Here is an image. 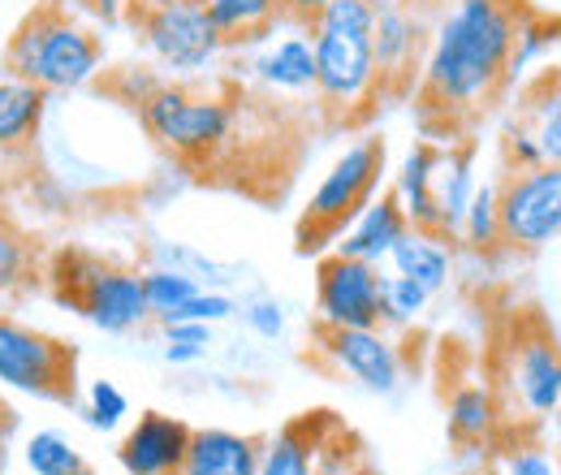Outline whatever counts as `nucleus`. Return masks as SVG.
Segmentation results:
<instances>
[{
  "mask_svg": "<svg viewBox=\"0 0 561 475\" xmlns=\"http://www.w3.org/2000/svg\"><path fill=\"white\" fill-rule=\"evenodd\" d=\"M523 13L527 9L518 0H458L436 22L411 95L423 126L445 135L440 143H454L449 135L480 122L505 95V69Z\"/></svg>",
  "mask_w": 561,
  "mask_h": 475,
  "instance_id": "nucleus-1",
  "label": "nucleus"
},
{
  "mask_svg": "<svg viewBox=\"0 0 561 475\" xmlns=\"http://www.w3.org/2000/svg\"><path fill=\"white\" fill-rule=\"evenodd\" d=\"M371 26L376 9L367 0H333L307 26L316 48V100L333 126H358L380 104Z\"/></svg>",
  "mask_w": 561,
  "mask_h": 475,
  "instance_id": "nucleus-2",
  "label": "nucleus"
},
{
  "mask_svg": "<svg viewBox=\"0 0 561 475\" xmlns=\"http://www.w3.org/2000/svg\"><path fill=\"white\" fill-rule=\"evenodd\" d=\"M104 44L91 26L73 22L57 0H39L4 44V69L48 95H70L100 78Z\"/></svg>",
  "mask_w": 561,
  "mask_h": 475,
  "instance_id": "nucleus-3",
  "label": "nucleus"
},
{
  "mask_svg": "<svg viewBox=\"0 0 561 475\" xmlns=\"http://www.w3.org/2000/svg\"><path fill=\"white\" fill-rule=\"evenodd\" d=\"M48 285L53 298L78 312L91 329L108 333V338H126L147 325V294H142V269L130 264H113L100 260L91 251H57V260L48 264Z\"/></svg>",
  "mask_w": 561,
  "mask_h": 475,
  "instance_id": "nucleus-4",
  "label": "nucleus"
},
{
  "mask_svg": "<svg viewBox=\"0 0 561 475\" xmlns=\"http://www.w3.org/2000/svg\"><path fill=\"white\" fill-rule=\"evenodd\" d=\"M385 160H389V147L380 135L354 138L333 160V169L320 178V186L311 191V200L298 216V229H294L298 256H316L342 238V229L376 200L380 178H385Z\"/></svg>",
  "mask_w": 561,
  "mask_h": 475,
  "instance_id": "nucleus-5",
  "label": "nucleus"
},
{
  "mask_svg": "<svg viewBox=\"0 0 561 475\" xmlns=\"http://www.w3.org/2000/svg\"><path fill=\"white\" fill-rule=\"evenodd\" d=\"M501 389H505L501 415L523 410L527 423H545L561 415V341L536 307H518V316L510 320Z\"/></svg>",
  "mask_w": 561,
  "mask_h": 475,
  "instance_id": "nucleus-6",
  "label": "nucleus"
},
{
  "mask_svg": "<svg viewBox=\"0 0 561 475\" xmlns=\"http://www.w3.org/2000/svg\"><path fill=\"white\" fill-rule=\"evenodd\" d=\"M139 122L173 160L204 165L233 138L238 109L220 95L191 91L186 82H160L139 104Z\"/></svg>",
  "mask_w": 561,
  "mask_h": 475,
  "instance_id": "nucleus-7",
  "label": "nucleus"
},
{
  "mask_svg": "<svg viewBox=\"0 0 561 475\" xmlns=\"http://www.w3.org/2000/svg\"><path fill=\"white\" fill-rule=\"evenodd\" d=\"M0 389L73 407L78 403V350L57 333H44L0 312Z\"/></svg>",
  "mask_w": 561,
  "mask_h": 475,
  "instance_id": "nucleus-8",
  "label": "nucleus"
},
{
  "mask_svg": "<svg viewBox=\"0 0 561 475\" xmlns=\"http://www.w3.org/2000/svg\"><path fill=\"white\" fill-rule=\"evenodd\" d=\"M496 216H501V251L536 256L561 238V169L531 165L496 178Z\"/></svg>",
  "mask_w": 561,
  "mask_h": 475,
  "instance_id": "nucleus-9",
  "label": "nucleus"
},
{
  "mask_svg": "<svg viewBox=\"0 0 561 475\" xmlns=\"http://www.w3.org/2000/svg\"><path fill=\"white\" fill-rule=\"evenodd\" d=\"M139 31L156 66L173 73H204L225 53V39L211 26L204 0H147Z\"/></svg>",
  "mask_w": 561,
  "mask_h": 475,
  "instance_id": "nucleus-10",
  "label": "nucleus"
},
{
  "mask_svg": "<svg viewBox=\"0 0 561 475\" xmlns=\"http://www.w3.org/2000/svg\"><path fill=\"white\" fill-rule=\"evenodd\" d=\"M316 312L333 329H380V269L351 256H320Z\"/></svg>",
  "mask_w": 561,
  "mask_h": 475,
  "instance_id": "nucleus-11",
  "label": "nucleus"
},
{
  "mask_svg": "<svg viewBox=\"0 0 561 475\" xmlns=\"http://www.w3.org/2000/svg\"><path fill=\"white\" fill-rule=\"evenodd\" d=\"M316 350L333 363V372L371 394H393L402 385V354L385 329H333L316 320Z\"/></svg>",
  "mask_w": 561,
  "mask_h": 475,
  "instance_id": "nucleus-12",
  "label": "nucleus"
},
{
  "mask_svg": "<svg viewBox=\"0 0 561 475\" xmlns=\"http://www.w3.org/2000/svg\"><path fill=\"white\" fill-rule=\"evenodd\" d=\"M423 22L402 4H385L376 9V26H371V57H376V78H380V100L389 95H411L423 69Z\"/></svg>",
  "mask_w": 561,
  "mask_h": 475,
  "instance_id": "nucleus-13",
  "label": "nucleus"
},
{
  "mask_svg": "<svg viewBox=\"0 0 561 475\" xmlns=\"http://www.w3.org/2000/svg\"><path fill=\"white\" fill-rule=\"evenodd\" d=\"M191 445V423L164 410H142L139 423L122 437L117 463L126 475H182Z\"/></svg>",
  "mask_w": 561,
  "mask_h": 475,
  "instance_id": "nucleus-14",
  "label": "nucleus"
},
{
  "mask_svg": "<svg viewBox=\"0 0 561 475\" xmlns=\"http://www.w3.org/2000/svg\"><path fill=\"white\" fill-rule=\"evenodd\" d=\"M407 229H411V220L398 204V195L393 191H376V200L342 229L337 256H351V260H363V264H380V260H389V251L402 242Z\"/></svg>",
  "mask_w": 561,
  "mask_h": 475,
  "instance_id": "nucleus-15",
  "label": "nucleus"
},
{
  "mask_svg": "<svg viewBox=\"0 0 561 475\" xmlns=\"http://www.w3.org/2000/svg\"><path fill=\"white\" fill-rule=\"evenodd\" d=\"M440 147H445V143L420 138V143L402 156L393 195H398V204L407 212L411 229L432 234V238L445 242V225H440V207H436V160H440Z\"/></svg>",
  "mask_w": 561,
  "mask_h": 475,
  "instance_id": "nucleus-16",
  "label": "nucleus"
},
{
  "mask_svg": "<svg viewBox=\"0 0 561 475\" xmlns=\"http://www.w3.org/2000/svg\"><path fill=\"white\" fill-rule=\"evenodd\" d=\"M264 454V437L233 428H191L182 475H255Z\"/></svg>",
  "mask_w": 561,
  "mask_h": 475,
  "instance_id": "nucleus-17",
  "label": "nucleus"
},
{
  "mask_svg": "<svg viewBox=\"0 0 561 475\" xmlns=\"http://www.w3.org/2000/svg\"><path fill=\"white\" fill-rule=\"evenodd\" d=\"M476 186H480L476 182V143L471 138L445 143L440 160H436V207H440L445 242H458V229H462V216H467Z\"/></svg>",
  "mask_w": 561,
  "mask_h": 475,
  "instance_id": "nucleus-18",
  "label": "nucleus"
},
{
  "mask_svg": "<svg viewBox=\"0 0 561 475\" xmlns=\"http://www.w3.org/2000/svg\"><path fill=\"white\" fill-rule=\"evenodd\" d=\"M324 415H302L285 423L277 437H264L260 472L255 475H316V463L324 454Z\"/></svg>",
  "mask_w": 561,
  "mask_h": 475,
  "instance_id": "nucleus-19",
  "label": "nucleus"
},
{
  "mask_svg": "<svg viewBox=\"0 0 561 475\" xmlns=\"http://www.w3.org/2000/svg\"><path fill=\"white\" fill-rule=\"evenodd\" d=\"M501 398L492 385H458L445 407V428L458 450H484L501 432Z\"/></svg>",
  "mask_w": 561,
  "mask_h": 475,
  "instance_id": "nucleus-20",
  "label": "nucleus"
},
{
  "mask_svg": "<svg viewBox=\"0 0 561 475\" xmlns=\"http://www.w3.org/2000/svg\"><path fill=\"white\" fill-rule=\"evenodd\" d=\"M255 73L264 87L285 91V95H307L316 91V48H311V35L302 26H294L285 39H277L260 61Z\"/></svg>",
  "mask_w": 561,
  "mask_h": 475,
  "instance_id": "nucleus-21",
  "label": "nucleus"
},
{
  "mask_svg": "<svg viewBox=\"0 0 561 475\" xmlns=\"http://www.w3.org/2000/svg\"><path fill=\"white\" fill-rule=\"evenodd\" d=\"M211 26L220 31L225 48H242V44H264L268 31L280 26V0H204Z\"/></svg>",
  "mask_w": 561,
  "mask_h": 475,
  "instance_id": "nucleus-22",
  "label": "nucleus"
},
{
  "mask_svg": "<svg viewBox=\"0 0 561 475\" xmlns=\"http://www.w3.org/2000/svg\"><path fill=\"white\" fill-rule=\"evenodd\" d=\"M389 264L398 276H411L415 285H423L427 294H440L449 285V272H454V251L420 229H407L402 242L389 251Z\"/></svg>",
  "mask_w": 561,
  "mask_h": 475,
  "instance_id": "nucleus-23",
  "label": "nucleus"
},
{
  "mask_svg": "<svg viewBox=\"0 0 561 475\" xmlns=\"http://www.w3.org/2000/svg\"><path fill=\"white\" fill-rule=\"evenodd\" d=\"M44 109H48V91L18 78H0V151L26 147L39 135Z\"/></svg>",
  "mask_w": 561,
  "mask_h": 475,
  "instance_id": "nucleus-24",
  "label": "nucleus"
},
{
  "mask_svg": "<svg viewBox=\"0 0 561 475\" xmlns=\"http://www.w3.org/2000/svg\"><path fill=\"white\" fill-rule=\"evenodd\" d=\"M558 44H561V18L527 9L523 22H518V35H514V53H510V69H505V91H514L518 78L536 66L549 48H558Z\"/></svg>",
  "mask_w": 561,
  "mask_h": 475,
  "instance_id": "nucleus-25",
  "label": "nucleus"
},
{
  "mask_svg": "<svg viewBox=\"0 0 561 475\" xmlns=\"http://www.w3.org/2000/svg\"><path fill=\"white\" fill-rule=\"evenodd\" d=\"M142 294H147V312L164 325L199 294V281L173 264H156V269H142Z\"/></svg>",
  "mask_w": 561,
  "mask_h": 475,
  "instance_id": "nucleus-26",
  "label": "nucleus"
},
{
  "mask_svg": "<svg viewBox=\"0 0 561 475\" xmlns=\"http://www.w3.org/2000/svg\"><path fill=\"white\" fill-rule=\"evenodd\" d=\"M458 242L476 256H496L501 251V216H496V182H480L467 216H462V229H458Z\"/></svg>",
  "mask_w": 561,
  "mask_h": 475,
  "instance_id": "nucleus-27",
  "label": "nucleus"
},
{
  "mask_svg": "<svg viewBox=\"0 0 561 475\" xmlns=\"http://www.w3.org/2000/svg\"><path fill=\"white\" fill-rule=\"evenodd\" d=\"M427 303H432V294L423 285H415L411 276H398V272L380 276V329H407V325H415L423 312H427Z\"/></svg>",
  "mask_w": 561,
  "mask_h": 475,
  "instance_id": "nucleus-28",
  "label": "nucleus"
},
{
  "mask_svg": "<svg viewBox=\"0 0 561 475\" xmlns=\"http://www.w3.org/2000/svg\"><path fill=\"white\" fill-rule=\"evenodd\" d=\"M26 467L31 475H70L82 467V454L73 450V441L57 428H44L26 441Z\"/></svg>",
  "mask_w": 561,
  "mask_h": 475,
  "instance_id": "nucleus-29",
  "label": "nucleus"
},
{
  "mask_svg": "<svg viewBox=\"0 0 561 475\" xmlns=\"http://www.w3.org/2000/svg\"><path fill=\"white\" fill-rule=\"evenodd\" d=\"M31 281H39V264L31 256V242L0 220V294H22Z\"/></svg>",
  "mask_w": 561,
  "mask_h": 475,
  "instance_id": "nucleus-30",
  "label": "nucleus"
},
{
  "mask_svg": "<svg viewBox=\"0 0 561 475\" xmlns=\"http://www.w3.org/2000/svg\"><path fill=\"white\" fill-rule=\"evenodd\" d=\"M87 423L91 428H100V432H113L126 415H130V398L113 385V381H91L87 385Z\"/></svg>",
  "mask_w": 561,
  "mask_h": 475,
  "instance_id": "nucleus-31",
  "label": "nucleus"
},
{
  "mask_svg": "<svg viewBox=\"0 0 561 475\" xmlns=\"http://www.w3.org/2000/svg\"><path fill=\"white\" fill-rule=\"evenodd\" d=\"M514 122H523L540 143V156L561 169V109H514Z\"/></svg>",
  "mask_w": 561,
  "mask_h": 475,
  "instance_id": "nucleus-32",
  "label": "nucleus"
},
{
  "mask_svg": "<svg viewBox=\"0 0 561 475\" xmlns=\"http://www.w3.org/2000/svg\"><path fill=\"white\" fill-rule=\"evenodd\" d=\"M531 165H545L540 143H536V135H531L523 122H510V126L501 131V173L531 169Z\"/></svg>",
  "mask_w": 561,
  "mask_h": 475,
  "instance_id": "nucleus-33",
  "label": "nucleus"
},
{
  "mask_svg": "<svg viewBox=\"0 0 561 475\" xmlns=\"http://www.w3.org/2000/svg\"><path fill=\"white\" fill-rule=\"evenodd\" d=\"M242 320H247V329L255 333V338L264 341H277L285 333V312H280L277 298H268V294H255L247 307H242Z\"/></svg>",
  "mask_w": 561,
  "mask_h": 475,
  "instance_id": "nucleus-34",
  "label": "nucleus"
},
{
  "mask_svg": "<svg viewBox=\"0 0 561 475\" xmlns=\"http://www.w3.org/2000/svg\"><path fill=\"white\" fill-rule=\"evenodd\" d=\"M505 475H558V459L540 441H518L505 454Z\"/></svg>",
  "mask_w": 561,
  "mask_h": 475,
  "instance_id": "nucleus-35",
  "label": "nucleus"
},
{
  "mask_svg": "<svg viewBox=\"0 0 561 475\" xmlns=\"http://www.w3.org/2000/svg\"><path fill=\"white\" fill-rule=\"evenodd\" d=\"M233 312H238V307H233V298H229V294H216V290L208 294V290H199V294H195V298H191L173 320H204V325H220V320H229Z\"/></svg>",
  "mask_w": 561,
  "mask_h": 475,
  "instance_id": "nucleus-36",
  "label": "nucleus"
},
{
  "mask_svg": "<svg viewBox=\"0 0 561 475\" xmlns=\"http://www.w3.org/2000/svg\"><path fill=\"white\" fill-rule=\"evenodd\" d=\"M160 333L164 341H182V346H204V350L211 346V325L204 320H164Z\"/></svg>",
  "mask_w": 561,
  "mask_h": 475,
  "instance_id": "nucleus-37",
  "label": "nucleus"
},
{
  "mask_svg": "<svg viewBox=\"0 0 561 475\" xmlns=\"http://www.w3.org/2000/svg\"><path fill=\"white\" fill-rule=\"evenodd\" d=\"M329 4H333V0H280V18H285L289 26H302V31H307Z\"/></svg>",
  "mask_w": 561,
  "mask_h": 475,
  "instance_id": "nucleus-38",
  "label": "nucleus"
},
{
  "mask_svg": "<svg viewBox=\"0 0 561 475\" xmlns=\"http://www.w3.org/2000/svg\"><path fill=\"white\" fill-rule=\"evenodd\" d=\"M208 350L204 346H182V341H164V363L182 367V363H199Z\"/></svg>",
  "mask_w": 561,
  "mask_h": 475,
  "instance_id": "nucleus-39",
  "label": "nucleus"
},
{
  "mask_svg": "<svg viewBox=\"0 0 561 475\" xmlns=\"http://www.w3.org/2000/svg\"><path fill=\"white\" fill-rule=\"evenodd\" d=\"M122 4H126V0H82V9H87L91 18H100V22H108V26L122 22Z\"/></svg>",
  "mask_w": 561,
  "mask_h": 475,
  "instance_id": "nucleus-40",
  "label": "nucleus"
},
{
  "mask_svg": "<svg viewBox=\"0 0 561 475\" xmlns=\"http://www.w3.org/2000/svg\"><path fill=\"white\" fill-rule=\"evenodd\" d=\"M4 463H9V450H4V432H0V475H4Z\"/></svg>",
  "mask_w": 561,
  "mask_h": 475,
  "instance_id": "nucleus-41",
  "label": "nucleus"
},
{
  "mask_svg": "<svg viewBox=\"0 0 561 475\" xmlns=\"http://www.w3.org/2000/svg\"><path fill=\"white\" fill-rule=\"evenodd\" d=\"M462 475H501V472H492V467H471V472H462Z\"/></svg>",
  "mask_w": 561,
  "mask_h": 475,
  "instance_id": "nucleus-42",
  "label": "nucleus"
},
{
  "mask_svg": "<svg viewBox=\"0 0 561 475\" xmlns=\"http://www.w3.org/2000/svg\"><path fill=\"white\" fill-rule=\"evenodd\" d=\"M70 475H100V472H95V467H87V463H82V467H78V472H70Z\"/></svg>",
  "mask_w": 561,
  "mask_h": 475,
  "instance_id": "nucleus-43",
  "label": "nucleus"
},
{
  "mask_svg": "<svg viewBox=\"0 0 561 475\" xmlns=\"http://www.w3.org/2000/svg\"><path fill=\"white\" fill-rule=\"evenodd\" d=\"M558 475H561V454H558Z\"/></svg>",
  "mask_w": 561,
  "mask_h": 475,
  "instance_id": "nucleus-44",
  "label": "nucleus"
}]
</instances>
